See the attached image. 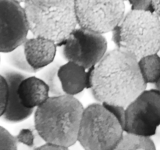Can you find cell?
I'll return each mask as SVG.
<instances>
[{
	"instance_id": "cell-1",
	"label": "cell",
	"mask_w": 160,
	"mask_h": 150,
	"mask_svg": "<svg viewBox=\"0 0 160 150\" xmlns=\"http://www.w3.org/2000/svg\"><path fill=\"white\" fill-rule=\"evenodd\" d=\"M88 74L91 93L100 103L126 108L147 87L138 59L122 48L106 52Z\"/></svg>"
},
{
	"instance_id": "cell-2",
	"label": "cell",
	"mask_w": 160,
	"mask_h": 150,
	"mask_svg": "<svg viewBox=\"0 0 160 150\" xmlns=\"http://www.w3.org/2000/svg\"><path fill=\"white\" fill-rule=\"evenodd\" d=\"M83 110L73 95L49 96L34 110V126L45 142L68 148L78 142Z\"/></svg>"
},
{
	"instance_id": "cell-3",
	"label": "cell",
	"mask_w": 160,
	"mask_h": 150,
	"mask_svg": "<svg viewBox=\"0 0 160 150\" xmlns=\"http://www.w3.org/2000/svg\"><path fill=\"white\" fill-rule=\"evenodd\" d=\"M23 9L29 31L57 46L78 26L74 0H27Z\"/></svg>"
},
{
	"instance_id": "cell-4",
	"label": "cell",
	"mask_w": 160,
	"mask_h": 150,
	"mask_svg": "<svg viewBox=\"0 0 160 150\" xmlns=\"http://www.w3.org/2000/svg\"><path fill=\"white\" fill-rule=\"evenodd\" d=\"M111 32L117 48L138 60L160 50V18L153 12L131 9Z\"/></svg>"
},
{
	"instance_id": "cell-5",
	"label": "cell",
	"mask_w": 160,
	"mask_h": 150,
	"mask_svg": "<svg viewBox=\"0 0 160 150\" xmlns=\"http://www.w3.org/2000/svg\"><path fill=\"white\" fill-rule=\"evenodd\" d=\"M123 131L121 123L102 103H92L84 108L78 141L85 149H115Z\"/></svg>"
},
{
	"instance_id": "cell-6",
	"label": "cell",
	"mask_w": 160,
	"mask_h": 150,
	"mask_svg": "<svg viewBox=\"0 0 160 150\" xmlns=\"http://www.w3.org/2000/svg\"><path fill=\"white\" fill-rule=\"evenodd\" d=\"M78 25L100 34L112 31L125 15L123 0H74Z\"/></svg>"
},
{
	"instance_id": "cell-7",
	"label": "cell",
	"mask_w": 160,
	"mask_h": 150,
	"mask_svg": "<svg viewBox=\"0 0 160 150\" xmlns=\"http://www.w3.org/2000/svg\"><path fill=\"white\" fill-rule=\"evenodd\" d=\"M57 47L67 61L89 69L94 67L107 52V41L102 34L83 28H75Z\"/></svg>"
},
{
	"instance_id": "cell-8",
	"label": "cell",
	"mask_w": 160,
	"mask_h": 150,
	"mask_svg": "<svg viewBox=\"0 0 160 150\" xmlns=\"http://www.w3.org/2000/svg\"><path fill=\"white\" fill-rule=\"evenodd\" d=\"M159 125L160 92L145 89L126 107L123 131L151 137Z\"/></svg>"
},
{
	"instance_id": "cell-9",
	"label": "cell",
	"mask_w": 160,
	"mask_h": 150,
	"mask_svg": "<svg viewBox=\"0 0 160 150\" xmlns=\"http://www.w3.org/2000/svg\"><path fill=\"white\" fill-rule=\"evenodd\" d=\"M29 28L24 9L14 0H0V52L7 53L22 45Z\"/></svg>"
},
{
	"instance_id": "cell-10",
	"label": "cell",
	"mask_w": 160,
	"mask_h": 150,
	"mask_svg": "<svg viewBox=\"0 0 160 150\" xmlns=\"http://www.w3.org/2000/svg\"><path fill=\"white\" fill-rule=\"evenodd\" d=\"M2 75L6 80L8 84V98L6 107L2 116L4 121L9 123H19L23 121L32 115L35 109H28L20 103L17 93L19 84L28 73H23L18 70L4 69L1 71Z\"/></svg>"
},
{
	"instance_id": "cell-11",
	"label": "cell",
	"mask_w": 160,
	"mask_h": 150,
	"mask_svg": "<svg viewBox=\"0 0 160 150\" xmlns=\"http://www.w3.org/2000/svg\"><path fill=\"white\" fill-rule=\"evenodd\" d=\"M23 46L28 63L38 72L54 61L57 45L50 39L34 36L27 38Z\"/></svg>"
},
{
	"instance_id": "cell-12",
	"label": "cell",
	"mask_w": 160,
	"mask_h": 150,
	"mask_svg": "<svg viewBox=\"0 0 160 150\" xmlns=\"http://www.w3.org/2000/svg\"><path fill=\"white\" fill-rule=\"evenodd\" d=\"M17 93L20 103L28 109H36L50 96L46 84L34 76H28L22 80L17 88Z\"/></svg>"
},
{
	"instance_id": "cell-13",
	"label": "cell",
	"mask_w": 160,
	"mask_h": 150,
	"mask_svg": "<svg viewBox=\"0 0 160 150\" xmlns=\"http://www.w3.org/2000/svg\"><path fill=\"white\" fill-rule=\"evenodd\" d=\"M58 74L64 94L74 96L88 88V70L79 64L67 61L59 67Z\"/></svg>"
},
{
	"instance_id": "cell-14",
	"label": "cell",
	"mask_w": 160,
	"mask_h": 150,
	"mask_svg": "<svg viewBox=\"0 0 160 150\" xmlns=\"http://www.w3.org/2000/svg\"><path fill=\"white\" fill-rule=\"evenodd\" d=\"M61 65L62 62L60 61H52L47 67H44L39 73L38 78H41L48 86L50 96H58L64 94L58 74V71Z\"/></svg>"
},
{
	"instance_id": "cell-15",
	"label": "cell",
	"mask_w": 160,
	"mask_h": 150,
	"mask_svg": "<svg viewBox=\"0 0 160 150\" xmlns=\"http://www.w3.org/2000/svg\"><path fill=\"white\" fill-rule=\"evenodd\" d=\"M139 70L146 84H155L160 78V56L147 55L138 60Z\"/></svg>"
},
{
	"instance_id": "cell-16",
	"label": "cell",
	"mask_w": 160,
	"mask_h": 150,
	"mask_svg": "<svg viewBox=\"0 0 160 150\" xmlns=\"http://www.w3.org/2000/svg\"><path fill=\"white\" fill-rule=\"evenodd\" d=\"M115 149L154 150L156 149V145L150 137L123 131Z\"/></svg>"
},
{
	"instance_id": "cell-17",
	"label": "cell",
	"mask_w": 160,
	"mask_h": 150,
	"mask_svg": "<svg viewBox=\"0 0 160 150\" xmlns=\"http://www.w3.org/2000/svg\"><path fill=\"white\" fill-rule=\"evenodd\" d=\"M15 137L17 143L31 149H36L38 147L45 143V141L36 129L34 123H25Z\"/></svg>"
},
{
	"instance_id": "cell-18",
	"label": "cell",
	"mask_w": 160,
	"mask_h": 150,
	"mask_svg": "<svg viewBox=\"0 0 160 150\" xmlns=\"http://www.w3.org/2000/svg\"><path fill=\"white\" fill-rule=\"evenodd\" d=\"M6 59H7V62L13 68L17 69L18 71L28 73V74L38 72L37 70L33 69L28 63L26 56H25L24 51H23V44L19 45L18 47L14 48L12 51L7 52Z\"/></svg>"
},
{
	"instance_id": "cell-19",
	"label": "cell",
	"mask_w": 160,
	"mask_h": 150,
	"mask_svg": "<svg viewBox=\"0 0 160 150\" xmlns=\"http://www.w3.org/2000/svg\"><path fill=\"white\" fill-rule=\"evenodd\" d=\"M18 148L15 136L11 134L4 128L0 126V149H12Z\"/></svg>"
},
{
	"instance_id": "cell-20",
	"label": "cell",
	"mask_w": 160,
	"mask_h": 150,
	"mask_svg": "<svg viewBox=\"0 0 160 150\" xmlns=\"http://www.w3.org/2000/svg\"><path fill=\"white\" fill-rule=\"evenodd\" d=\"M8 98V84L4 77L0 73V117L6 107Z\"/></svg>"
},
{
	"instance_id": "cell-21",
	"label": "cell",
	"mask_w": 160,
	"mask_h": 150,
	"mask_svg": "<svg viewBox=\"0 0 160 150\" xmlns=\"http://www.w3.org/2000/svg\"><path fill=\"white\" fill-rule=\"evenodd\" d=\"M102 104L109 112L113 114L114 117L119 120V122L121 123L123 128L125 123V110H126V108L121 106H118V105L108 104V103H102Z\"/></svg>"
},
{
	"instance_id": "cell-22",
	"label": "cell",
	"mask_w": 160,
	"mask_h": 150,
	"mask_svg": "<svg viewBox=\"0 0 160 150\" xmlns=\"http://www.w3.org/2000/svg\"><path fill=\"white\" fill-rule=\"evenodd\" d=\"M128 2L131 5L132 10H144L153 12L152 0H128Z\"/></svg>"
},
{
	"instance_id": "cell-23",
	"label": "cell",
	"mask_w": 160,
	"mask_h": 150,
	"mask_svg": "<svg viewBox=\"0 0 160 150\" xmlns=\"http://www.w3.org/2000/svg\"><path fill=\"white\" fill-rule=\"evenodd\" d=\"M67 148H65L63 146L57 145V144L50 143V142H45L38 147L36 149H47V150H60V149H67Z\"/></svg>"
},
{
	"instance_id": "cell-24",
	"label": "cell",
	"mask_w": 160,
	"mask_h": 150,
	"mask_svg": "<svg viewBox=\"0 0 160 150\" xmlns=\"http://www.w3.org/2000/svg\"><path fill=\"white\" fill-rule=\"evenodd\" d=\"M153 12L160 18V0H152Z\"/></svg>"
},
{
	"instance_id": "cell-25",
	"label": "cell",
	"mask_w": 160,
	"mask_h": 150,
	"mask_svg": "<svg viewBox=\"0 0 160 150\" xmlns=\"http://www.w3.org/2000/svg\"><path fill=\"white\" fill-rule=\"evenodd\" d=\"M155 86H156V89H157L158 91H159L160 92V78L155 83Z\"/></svg>"
},
{
	"instance_id": "cell-26",
	"label": "cell",
	"mask_w": 160,
	"mask_h": 150,
	"mask_svg": "<svg viewBox=\"0 0 160 150\" xmlns=\"http://www.w3.org/2000/svg\"><path fill=\"white\" fill-rule=\"evenodd\" d=\"M14 1L17 2H19V3H24L27 0H14Z\"/></svg>"
},
{
	"instance_id": "cell-27",
	"label": "cell",
	"mask_w": 160,
	"mask_h": 150,
	"mask_svg": "<svg viewBox=\"0 0 160 150\" xmlns=\"http://www.w3.org/2000/svg\"><path fill=\"white\" fill-rule=\"evenodd\" d=\"M123 1H126V0H123Z\"/></svg>"
}]
</instances>
